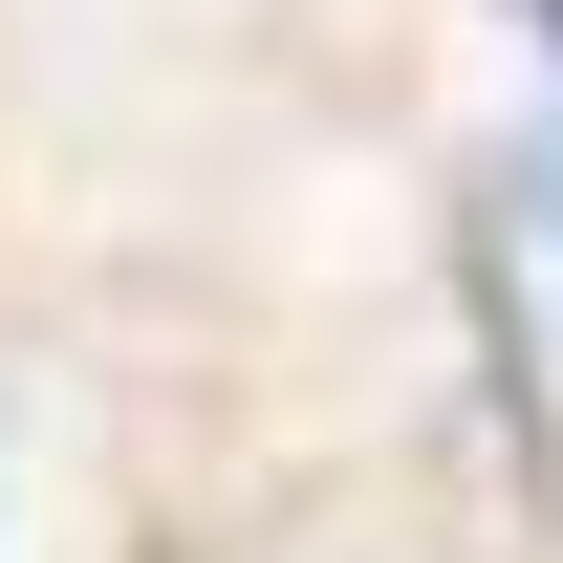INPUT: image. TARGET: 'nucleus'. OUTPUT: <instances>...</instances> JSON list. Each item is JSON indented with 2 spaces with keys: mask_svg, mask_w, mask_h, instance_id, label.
<instances>
[{
  "mask_svg": "<svg viewBox=\"0 0 563 563\" xmlns=\"http://www.w3.org/2000/svg\"><path fill=\"white\" fill-rule=\"evenodd\" d=\"M520 22H542V44H563V0H520Z\"/></svg>",
  "mask_w": 563,
  "mask_h": 563,
  "instance_id": "nucleus-1",
  "label": "nucleus"
}]
</instances>
